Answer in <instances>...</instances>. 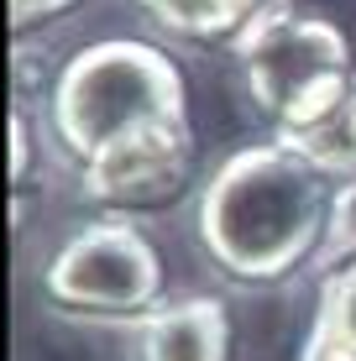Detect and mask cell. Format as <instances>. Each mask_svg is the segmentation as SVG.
I'll use <instances>...</instances> for the list:
<instances>
[{
    "label": "cell",
    "instance_id": "obj_1",
    "mask_svg": "<svg viewBox=\"0 0 356 361\" xmlns=\"http://www.w3.org/2000/svg\"><path fill=\"white\" fill-rule=\"evenodd\" d=\"M330 189L278 136L236 147L200 183L194 246L231 288H278L320 257Z\"/></svg>",
    "mask_w": 356,
    "mask_h": 361
},
{
    "label": "cell",
    "instance_id": "obj_2",
    "mask_svg": "<svg viewBox=\"0 0 356 361\" xmlns=\"http://www.w3.org/2000/svg\"><path fill=\"white\" fill-rule=\"evenodd\" d=\"M152 121H189V84L157 42L100 37L53 73L47 131L73 168Z\"/></svg>",
    "mask_w": 356,
    "mask_h": 361
},
{
    "label": "cell",
    "instance_id": "obj_3",
    "mask_svg": "<svg viewBox=\"0 0 356 361\" xmlns=\"http://www.w3.org/2000/svg\"><path fill=\"white\" fill-rule=\"evenodd\" d=\"M231 58L241 68L247 99L273 126V136L304 131L320 121L351 84V42L336 21L293 11L288 0H267L231 37Z\"/></svg>",
    "mask_w": 356,
    "mask_h": 361
},
{
    "label": "cell",
    "instance_id": "obj_4",
    "mask_svg": "<svg viewBox=\"0 0 356 361\" xmlns=\"http://www.w3.org/2000/svg\"><path fill=\"white\" fill-rule=\"evenodd\" d=\"M47 309L84 325H137L163 304V252L142 220L94 215L73 226L37 272Z\"/></svg>",
    "mask_w": 356,
    "mask_h": 361
},
{
    "label": "cell",
    "instance_id": "obj_5",
    "mask_svg": "<svg viewBox=\"0 0 356 361\" xmlns=\"http://www.w3.org/2000/svg\"><path fill=\"white\" fill-rule=\"evenodd\" d=\"M194 126L189 121H152V126L110 142L100 157L73 168V194L100 215H157L178 204L194 183Z\"/></svg>",
    "mask_w": 356,
    "mask_h": 361
},
{
    "label": "cell",
    "instance_id": "obj_6",
    "mask_svg": "<svg viewBox=\"0 0 356 361\" xmlns=\"http://www.w3.org/2000/svg\"><path fill=\"white\" fill-rule=\"evenodd\" d=\"M126 361H236V319L220 293L163 298L131 325Z\"/></svg>",
    "mask_w": 356,
    "mask_h": 361
},
{
    "label": "cell",
    "instance_id": "obj_7",
    "mask_svg": "<svg viewBox=\"0 0 356 361\" xmlns=\"http://www.w3.org/2000/svg\"><path fill=\"white\" fill-rule=\"evenodd\" d=\"M299 361H356V257L320 272L314 319L304 330Z\"/></svg>",
    "mask_w": 356,
    "mask_h": 361
},
{
    "label": "cell",
    "instance_id": "obj_8",
    "mask_svg": "<svg viewBox=\"0 0 356 361\" xmlns=\"http://www.w3.org/2000/svg\"><path fill=\"white\" fill-rule=\"evenodd\" d=\"M278 142L293 147L309 168H320L330 183L356 178V73H351V84L340 90V99L325 110L320 121H309L304 131L278 136Z\"/></svg>",
    "mask_w": 356,
    "mask_h": 361
},
{
    "label": "cell",
    "instance_id": "obj_9",
    "mask_svg": "<svg viewBox=\"0 0 356 361\" xmlns=\"http://www.w3.org/2000/svg\"><path fill=\"white\" fill-rule=\"evenodd\" d=\"M137 6L157 32L178 42H220L236 37L267 0H137Z\"/></svg>",
    "mask_w": 356,
    "mask_h": 361
},
{
    "label": "cell",
    "instance_id": "obj_10",
    "mask_svg": "<svg viewBox=\"0 0 356 361\" xmlns=\"http://www.w3.org/2000/svg\"><path fill=\"white\" fill-rule=\"evenodd\" d=\"M356 257V178H340L330 189V215H325V241H320V257L314 267L330 272L340 262Z\"/></svg>",
    "mask_w": 356,
    "mask_h": 361
},
{
    "label": "cell",
    "instance_id": "obj_11",
    "mask_svg": "<svg viewBox=\"0 0 356 361\" xmlns=\"http://www.w3.org/2000/svg\"><path fill=\"white\" fill-rule=\"evenodd\" d=\"M79 0H6L11 11V27L27 32V27H42V21H58L63 11H73Z\"/></svg>",
    "mask_w": 356,
    "mask_h": 361
},
{
    "label": "cell",
    "instance_id": "obj_12",
    "mask_svg": "<svg viewBox=\"0 0 356 361\" xmlns=\"http://www.w3.org/2000/svg\"><path fill=\"white\" fill-rule=\"evenodd\" d=\"M27 157H32V136H27V110L11 105V189H21L27 183Z\"/></svg>",
    "mask_w": 356,
    "mask_h": 361
}]
</instances>
